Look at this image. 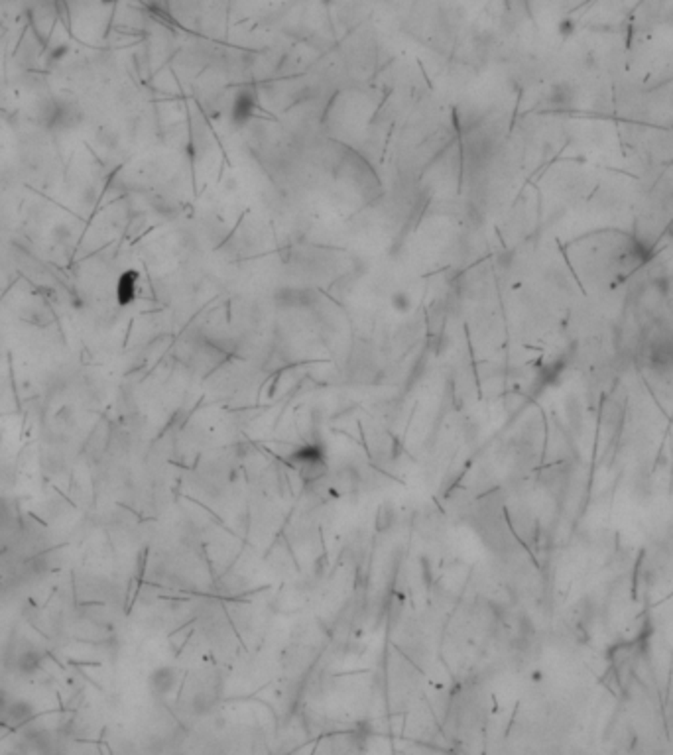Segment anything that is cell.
<instances>
[{"label": "cell", "mask_w": 673, "mask_h": 755, "mask_svg": "<svg viewBox=\"0 0 673 755\" xmlns=\"http://www.w3.org/2000/svg\"><path fill=\"white\" fill-rule=\"evenodd\" d=\"M642 179L622 167H600L596 185L577 213V229L583 232L600 229L630 230L640 199Z\"/></svg>", "instance_id": "obj_2"}, {"label": "cell", "mask_w": 673, "mask_h": 755, "mask_svg": "<svg viewBox=\"0 0 673 755\" xmlns=\"http://www.w3.org/2000/svg\"><path fill=\"white\" fill-rule=\"evenodd\" d=\"M136 280H138L136 272H128V274L122 275L121 285H119V299H121V303H130L134 299Z\"/></svg>", "instance_id": "obj_7"}, {"label": "cell", "mask_w": 673, "mask_h": 755, "mask_svg": "<svg viewBox=\"0 0 673 755\" xmlns=\"http://www.w3.org/2000/svg\"><path fill=\"white\" fill-rule=\"evenodd\" d=\"M563 256L589 297L608 296L624 287L651 260L630 230L618 229L577 234L563 246Z\"/></svg>", "instance_id": "obj_1"}, {"label": "cell", "mask_w": 673, "mask_h": 755, "mask_svg": "<svg viewBox=\"0 0 673 755\" xmlns=\"http://www.w3.org/2000/svg\"><path fill=\"white\" fill-rule=\"evenodd\" d=\"M179 687V671L172 665L156 667L148 677V689L158 699L172 696Z\"/></svg>", "instance_id": "obj_4"}, {"label": "cell", "mask_w": 673, "mask_h": 755, "mask_svg": "<svg viewBox=\"0 0 673 755\" xmlns=\"http://www.w3.org/2000/svg\"><path fill=\"white\" fill-rule=\"evenodd\" d=\"M390 305H392V309L396 311V313H400V315H406V313H409L411 309H414V299H411V296H409L408 291H396L394 296L390 297Z\"/></svg>", "instance_id": "obj_8"}, {"label": "cell", "mask_w": 673, "mask_h": 755, "mask_svg": "<svg viewBox=\"0 0 673 755\" xmlns=\"http://www.w3.org/2000/svg\"><path fill=\"white\" fill-rule=\"evenodd\" d=\"M396 521V508L392 503H382L378 508V514H376V529L378 531H388L390 527L394 526Z\"/></svg>", "instance_id": "obj_6"}, {"label": "cell", "mask_w": 673, "mask_h": 755, "mask_svg": "<svg viewBox=\"0 0 673 755\" xmlns=\"http://www.w3.org/2000/svg\"><path fill=\"white\" fill-rule=\"evenodd\" d=\"M258 110V95L254 93L252 87H244L241 89L234 99H232L231 107V121L232 124L236 126H244L246 122L252 119Z\"/></svg>", "instance_id": "obj_5"}, {"label": "cell", "mask_w": 673, "mask_h": 755, "mask_svg": "<svg viewBox=\"0 0 673 755\" xmlns=\"http://www.w3.org/2000/svg\"><path fill=\"white\" fill-rule=\"evenodd\" d=\"M287 462L298 471L303 482H317L329 472L325 449L321 445H315V443H308V445L294 450L289 455Z\"/></svg>", "instance_id": "obj_3"}]
</instances>
